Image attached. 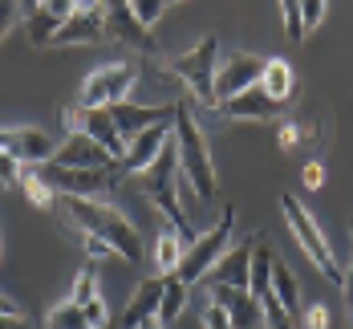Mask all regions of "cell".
Listing matches in <instances>:
<instances>
[{"mask_svg": "<svg viewBox=\"0 0 353 329\" xmlns=\"http://www.w3.org/2000/svg\"><path fill=\"white\" fill-rule=\"evenodd\" d=\"M61 122H65V130H70V134H90V139L102 146L114 163H122V154H126V139L118 134V126H114L110 110L65 106V110H61Z\"/></svg>", "mask_w": 353, "mask_h": 329, "instance_id": "cell-9", "label": "cell"}, {"mask_svg": "<svg viewBox=\"0 0 353 329\" xmlns=\"http://www.w3.org/2000/svg\"><path fill=\"white\" fill-rule=\"evenodd\" d=\"M17 21H25L21 4H12V0H0V45H4V37L12 33V25H17Z\"/></svg>", "mask_w": 353, "mask_h": 329, "instance_id": "cell-33", "label": "cell"}, {"mask_svg": "<svg viewBox=\"0 0 353 329\" xmlns=\"http://www.w3.org/2000/svg\"><path fill=\"white\" fill-rule=\"evenodd\" d=\"M171 134H175V150H179V171H183V179L191 183V191H195L199 199L219 195V179H215L212 154H208L203 130H199V122H195L191 106H183V102H179V114H175Z\"/></svg>", "mask_w": 353, "mask_h": 329, "instance_id": "cell-2", "label": "cell"}, {"mask_svg": "<svg viewBox=\"0 0 353 329\" xmlns=\"http://www.w3.org/2000/svg\"><path fill=\"white\" fill-rule=\"evenodd\" d=\"M73 305H90V301H98V264L94 260H85L81 264V272H77V281H73V297H70Z\"/></svg>", "mask_w": 353, "mask_h": 329, "instance_id": "cell-28", "label": "cell"}, {"mask_svg": "<svg viewBox=\"0 0 353 329\" xmlns=\"http://www.w3.org/2000/svg\"><path fill=\"white\" fill-rule=\"evenodd\" d=\"M73 8L77 4H70V0H49V4H21V12H25V33H29V45L33 49H45L53 37H57V29L65 25L73 17Z\"/></svg>", "mask_w": 353, "mask_h": 329, "instance_id": "cell-14", "label": "cell"}, {"mask_svg": "<svg viewBox=\"0 0 353 329\" xmlns=\"http://www.w3.org/2000/svg\"><path fill=\"white\" fill-rule=\"evenodd\" d=\"M232 232H236V208H223V216H219V223H215L212 232H203L187 252H183V260H179L175 277L191 289V285H199L208 272H212L215 264H219V256L232 248Z\"/></svg>", "mask_w": 353, "mask_h": 329, "instance_id": "cell-5", "label": "cell"}, {"mask_svg": "<svg viewBox=\"0 0 353 329\" xmlns=\"http://www.w3.org/2000/svg\"><path fill=\"white\" fill-rule=\"evenodd\" d=\"M0 150L21 167H41L57 154V143L37 126H17V130H0Z\"/></svg>", "mask_w": 353, "mask_h": 329, "instance_id": "cell-12", "label": "cell"}, {"mask_svg": "<svg viewBox=\"0 0 353 329\" xmlns=\"http://www.w3.org/2000/svg\"><path fill=\"white\" fill-rule=\"evenodd\" d=\"M106 37L122 41L126 49H134V53H142V57H159V41H154V33H150L146 25H139L134 8H130L126 0L106 4Z\"/></svg>", "mask_w": 353, "mask_h": 329, "instance_id": "cell-10", "label": "cell"}, {"mask_svg": "<svg viewBox=\"0 0 353 329\" xmlns=\"http://www.w3.org/2000/svg\"><path fill=\"white\" fill-rule=\"evenodd\" d=\"M208 301H215V305L228 313L232 329H260L264 326V317H260V301H256L252 292H244V289H212Z\"/></svg>", "mask_w": 353, "mask_h": 329, "instance_id": "cell-20", "label": "cell"}, {"mask_svg": "<svg viewBox=\"0 0 353 329\" xmlns=\"http://www.w3.org/2000/svg\"><path fill=\"white\" fill-rule=\"evenodd\" d=\"M350 228H353V219H350Z\"/></svg>", "mask_w": 353, "mask_h": 329, "instance_id": "cell-45", "label": "cell"}, {"mask_svg": "<svg viewBox=\"0 0 353 329\" xmlns=\"http://www.w3.org/2000/svg\"><path fill=\"white\" fill-rule=\"evenodd\" d=\"M175 126V122H171ZM171 126H154V130H146L139 139H130L126 143V154H122V163L114 167V175L118 179H130V175H142L159 154H163V146L171 143Z\"/></svg>", "mask_w": 353, "mask_h": 329, "instance_id": "cell-16", "label": "cell"}, {"mask_svg": "<svg viewBox=\"0 0 353 329\" xmlns=\"http://www.w3.org/2000/svg\"><path fill=\"white\" fill-rule=\"evenodd\" d=\"M281 212H284V223H288V228H292V236H296V244H301V252L321 268V277H325L329 285L345 289V272H341L337 256H333V248H329L325 232L317 228V219L305 212V203H301L296 195H281Z\"/></svg>", "mask_w": 353, "mask_h": 329, "instance_id": "cell-3", "label": "cell"}, {"mask_svg": "<svg viewBox=\"0 0 353 329\" xmlns=\"http://www.w3.org/2000/svg\"><path fill=\"white\" fill-rule=\"evenodd\" d=\"M187 285L179 281V277H167V289H163V305H159V321H163V329L171 326V321H179V313L187 309Z\"/></svg>", "mask_w": 353, "mask_h": 329, "instance_id": "cell-24", "label": "cell"}, {"mask_svg": "<svg viewBox=\"0 0 353 329\" xmlns=\"http://www.w3.org/2000/svg\"><path fill=\"white\" fill-rule=\"evenodd\" d=\"M256 244H260V236H248L244 244L228 248V252L219 256V264H215L203 281H208L212 289H244L248 292V268H252V252H256Z\"/></svg>", "mask_w": 353, "mask_h": 329, "instance_id": "cell-15", "label": "cell"}, {"mask_svg": "<svg viewBox=\"0 0 353 329\" xmlns=\"http://www.w3.org/2000/svg\"><path fill=\"white\" fill-rule=\"evenodd\" d=\"M17 187H21V191H25V195L33 199V203L41 208V212H49V208H57V195H53V191L45 187V179L37 175V167H25V171H21V183H17Z\"/></svg>", "mask_w": 353, "mask_h": 329, "instance_id": "cell-26", "label": "cell"}, {"mask_svg": "<svg viewBox=\"0 0 353 329\" xmlns=\"http://www.w3.org/2000/svg\"><path fill=\"white\" fill-rule=\"evenodd\" d=\"M142 70L134 61H114V66H102L94 70L85 81H81V94H77V106L81 110H110L118 102L130 98V90L139 86Z\"/></svg>", "mask_w": 353, "mask_h": 329, "instance_id": "cell-6", "label": "cell"}, {"mask_svg": "<svg viewBox=\"0 0 353 329\" xmlns=\"http://www.w3.org/2000/svg\"><path fill=\"white\" fill-rule=\"evenodd\" d=\"M325 12H329V8H325V0H305V4H301V25H305V33H313V29H317L321 21H325Z\"/></svg>", "mask_w": 353, "mask_h": 329, "instance_id": "cell-32", "label": "cell"}, {"mask_svg": "<svg viewBox=\"0 0 353 329\" xmlns=\"http://www.w3.org/2000/svg\"><path fill=\"white\" fill-rule=\"evenodd\" d=\"M37 175L45 179L53 195H73V199H102L118 183L114 167L110 171H73V167H57V163H41Z\"/></svg>", "mask_w": 353, "mask_h": 329, "instance_id": "cell-7", "label": "cell"}, {"mask_svg": "<svg viewBox=\"0 0 353 329\" xmlns=\"http://www.w3.org/2000/svg\"><path fill=\"white\" fill-rule=\"evenodd\" d=\"M272 297L281 301L284 313L301 326V313H305V305H301V285H296V277H292V268H288L284 256H272Z\"/></svg>", "mask_w": 353, "mask_h": 329, "instance_id": "cell-21", "label": "cell"}, {"mask_svg": "<svg viewBox=\"0 0 353 329\" xmlns=\"http://www.w3.org/2000/svg\"><path fill=\"white\" fill-rule=\"evenodd\" d=\"M130 8H134L139 25H146V29H150V25H154V21H159V17L167 12V0H134Z\"/></svg>", "mask_w": 353, "mask_h": 329, "instance_id": "cell-31", "label": "cell"}, {"mask_svg": "<svg viewBox=\"0 0 353 329\" xmlns=\"http://www.w3.org/2000/svg\"><path fill=\"white\" fill-rule=\"evenodd\" d=\"M0 329H37L25 313H0Z\"/></svg>", "mask_w": 353, "mask_h": 329, "instance_id": "cell-40", "label": "cell"}, {"mask_svg": "<svg viewBox=\"0 0 353 329\" xmlns=\"http://www.w3.org/2000/svg\"><path fill=\"white\" fill-rule=\"evenodd\" d=\"M45 329H90V321H85V309H81V305L65 301V305H53V309H49Z\"/></svg>", "mask_w": 353, "mask_h": 329, "instance_id": "cell-27", "label": "cell"}, {"mask_svg": "<svg viewBox=\"0 0 353 329\" xmlns=\"http://www.w3.org/2000/svg\"><path fill=\"white\" fill-rule=\"evenodd\" d=\"M102 329H122V326H114V321H110V326H102Z\"/></svg>", "mask_w": 353, "mask_h": 329, "instance_id": "cell-44", "label": "cell"}, {"mask_svg": "<svg viewBox=\"0 0 353 329\" xmlns=\"http://www.w3.org/2000/svg\"><path fill=\"white\" fill-rule=\"evenodd\" d=\"M272 248L268 244H256V252H252V268H248V292L256 297V301H264L268 292H272Z\"/></svg>", "mask_w": 353, "mask_h": 329, "instance_id": "cell-23", "label": "cell"}, {"mask_svg": "<svg viewBox=\"0 0 353 329\" xmlns=\"http://www.w3.org/2000/svg\"><path fill=\"white\" fill-rule=\"evenodd\" d=\"M85 321H90V329H102V326H110V309H106V301H102V297L85 305Z\"/></svg>", "mask_w": 353, "mask_h": 329, "instance_id": "cell-38", "label": "cell"}, {"mask_svg": "<svg viewBox=\"0 0 353 329\" xmlns=\"http://www.w3.org/2000/svg\"><path fill=\"white\" fill-rule=\"evenodd\" d=\"M106 37V4H77L73 17L57 29V37L49 45L70 49V45H98Z\"/></svg>", "mask_w": 353, "mask_h": 329, "instance_id": "cell-13", "label": "cell"}, {"mask_svg": "<svg viewBox=\"0 0 353 329\" xmlns=\"http://www.w3.org/2000/svg\"><path fill=\"white\" fill-rule=\"evenodd\" d=\"M142 329H163V321H159V317H154V321H146V326Z\"/></svg>", "mask_w": 353, "mask_h": 329, "instance_id": "cell-43", "label": "cell"}, {"mask_svg": "<svg viewBox=\"0 0 353 329\" xmlns=\"http://www.w3.org/2000/svg\"><path fill=\"white\" fill-rule=\"evenodd\" d=\"M21 171H25V167L0 150V187H17V183H21Z\"/></svg>", "mask_w": 353, "mask_h": 329, "instance_id": "cell-36", "label": "cell"}, {"mask_svg": "<svg viewBox=\"0 0 353 329\" xmlns=\"http://www.w3.org/2000/svg\"><path fill=\"white\" fill-rule=\"evenodd\" d=\"M163 289H167V277H146L139 281V289L130 297V305L122 309V329H142L146 321L159 317V305H163Z\"/></svg>", "mask_w": 353, "mask_h": 329, "instance_id": "cell-18", "label": "cell"}, {"mask_svg": "<svg viewBox=\"0 0 353 329\" xmlns=\"http://www.w3.org/2000/svg\"><path fill=\"white\" fill-rule=\"evenodd\" d=\"M281 17H284V33H288V41H292V45H301V41H305L301 4H296V0H284V4H281Z\"/></svg>", "mask_w": 353, "mask_h": 329, "instance_id": "cell-30", "label": "cell"}, {"mask_svg": "<svg viewBox=\"0 0 353 329\" xmlns=\"http://www.w3.org/2000/svg\"><path fill=\"white\" fill-rule=\"evenodd\" d=\"M260 90H264L272 102H284V106H288V98H292V90H296V73H292V66H288L284 57H268L264 77H260Z\"/></svg>", "mask_w": 353, "mask_h": 329, "instance_id": "cell-22", "label": "cell"}, {"mask_svg": "<svg viewBox=\"0 0 353 329\" xmlns=\"http://www.w3.org/2000/svg\"><path fill=\"white\" fill-rule=\"evenodd\" d=\"M179 114V102H167V106H134V102H118V106H110V118H114V126H118V134L130 143V139H139L146 130H154V126H171Z\"/></svg>", "mask_w": 353, "mask_h": 329, "instance_id": "cell-11", "label": "cell"}, {"mask_svg": "<svg viewBox=\"0 0 353 329\" xmlns=\"http://www.w3.org/2000/svg\"><path fill=\"white\" fill-rule=\"evenodd\" d=\"M61 216L77 228V236H98L102 244L114 248V256H122L126 264H142V236L130 219L118 208H110L102 199H73V195H57Z\"/></svg>", "mask_w": 353, "mask_h": 329, "instance_id": "cell-1", "label": "cell"}, {"mask_svg": "<svg viewBox=\"0 0 353 329\" xmlns=\"http://www.w3.org/2000/svg\"><path fill=\"white\" fill-rule=\"evenodd\" d=\"M199 321H203V329H232V321H228V313H223V309H219L215 301H208V305H203Z\"/></svg>", "mask_w": 353, "mask_h": 329, "instance_id": "cell-35", "label": "cell"}, {"mask_svg": "<svg viewBox=\"0 0 353 329\" xmlns=\"http://www.w3.org/2000/svg\"><path fill=\"white\" fill-rule=\"evenodd\" d=\"M219 114L232 118V122H276V118L284 114V102H272V98L256 86V90H248V94H240V98L223 102Z\"/></svg>", "mask_w": 353, "mask_h": 329, "instance_id": "cell-19", "label": "cell"}, {"mask_svg": "<svg viewBox=\"0 0 353 329\" xmlns=\"http://www.w3.org/2000/svg\"><path fill=\"white\" fill-rule=\"evenodd\" d=\"M49 163H57V167H73V171H110V167H118L106 150L90 139V134H70L65 143L57 146V154H53Z\"/></svg>", "mask_w": 353, "mask_h": 329, "instance_id": "cell-17", "label": "cell"}, {"mask_svg": "<svg viewBox=\"0 0 353 329\" xmlns=\"http://www.w3.org/2000/svg\"><path fill=\"white\" fill-rule=\"evenodd\" d=\"M260 317H264V329H301V326H296V321H292V317L281 309V301H276L272 292L260 301Z\"/></svg>", "mask_w": 353, "mask_h": 329, "instance_id": "cell-29", "label": "cell"}, {"mask_svg": "<svg viewBox=\"0 0 353 329\" xmlns=\"http://www.w3.org/2000/svg\"><path fill=\"white\" fill-rule=\"evenodd\" d=\"M183 252H187V248H183V240H179L175 232H163L159 244H154V264H159V272H163V277H175Z\"/></svg>", "mask_w": 353, "mask_h": 329, "instance_id": "cell-25", "label": "cell"}, {"mask_svg": "<svg viewBox=\"0 0 353 329\" xmlns=\"http://www.w3.org/2000/svg\"><path fill=\"white\" fill-rule=\"evenodd\" d=\"M215 70H219V37L215 33H208L195 49H187V53L167 61V73L179 77L195 94V102L208 110H219V102H215Z\"/></svg>", "mask_w": 353, "mask_h": 329, "instance_id": "cell-4", "label": "cell"}, {"mask_svg": "<svg viewBox=\"0 0 353 329\" xmlns=\"http://www.w3.org/2000/svg\"><path fill=\"white\" fill-rule=\"evenodd\" d=\"M345 301H350V329H353V264L345 272Z\"/></svg>", "mask_w": 353, "mask_h": 329, "instance_id": "cell-41", "label": "cell"}, {"mask_svg": "<svg viewBox=\"0 0 353 329\" xmlns=\"http://www.w3.org/2000/svg\"><path fill=\"white\" fill-rule=\"evenodd\" d=\"M0 313H17V305H12V301H8L4 292H0Z\"/></svg>", "mask_w": 353, "mask_h": 329, "instance_id": "cell-42", "label": "cell"}, {"mask_svg": "<svg viewBox=\"0 0 353 329\" xmlns=\"http://www.w3.org/2000/svg\"><path fill=\"white\" fill-rule=\"evenodd\" d=\"M301 183H305L309 191H321V187H325V163H321V159H309V163L301 167Z\"/></svg>", "mask_w": 353, "mask_h": 329, "instance_id": "cell-34", "label": "cell"}, {"mask_svg": "<svg viewBox=\"0 0 353 329\" xmlns=\"http://www.w3.org/2000/svg\"><path fill=\"white\" fill-rule=\"evenodd\" d=\"M81 244H85V260H94V264L114 256V248H110V244H102L98 236H81Z\"/></svg>", "mask_w": 353, "mask_h": 329, "instance_id": "cell-39", "label": "cell"}, {"mask_svg": "<svg viewBox=\"0 0 353 329\" xmlns=\"http://www.w3.org/2000/svg\"><path fill=\"white\" fill-rule=\"evenodd\" d=\"M301 329H329V309L325 305H309L301 313Z\"/></svg>", "mask_w": 353, "mask_h": 329, "instance_id": "cell-37", "label": "cell"}, {"mask_svg": "<svg viewBox=\"0 0 353 329\" xmlns=\"http://www.w3.org/2000/svg\"><path fill=\"white\" fill-rule=\"evenodd\" d=\"M264 66H268V57H256V53H228V57L219 61V70H215V102L223 106V102L240 98L248 90H256L260 77H264Z\"/></svg>", "mask_w": 353, "mask_h": 329, "instance_id": "cell-8", "label": "cell"}]
</instances>
